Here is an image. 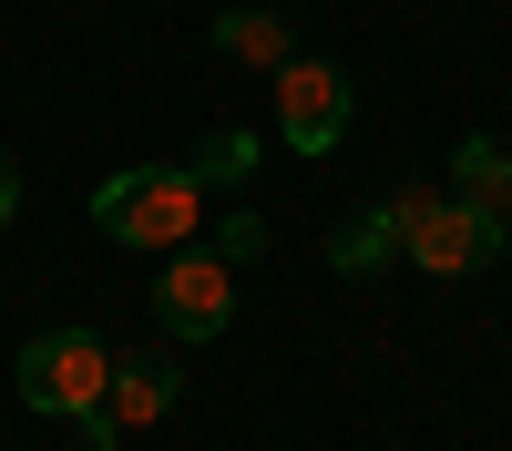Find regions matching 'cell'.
<instances>
[{"label":"cell","mask_w":512,"mask_h":451,"mask_svg":"<svg viewBox=\"0 0 512 451\" xmlns=\"http://www.w3.org/2000/svg\"><path fill=\"white\" fill-rule=\"evenodd\" d=\"M93 226L113 236V246H185L195 226H205V185L185 175V164H123V175H103L93 185Z\"/></svg>","instance_id":"cell-1"},{"label":"cell","mask_w":512,"mask_h":451,"mask_svg":"<svg viewBox=\"0 0 512 451\" xmlns=\"http://www.w3.org/2000/svg\"><path fill=\"white\" fill-rule=\"evenodd\" d=\"M400 257L420 277H482L502 257V216L461 195H400Z\"/></svg>","instance_id":"cell-2"},{"label":"cell","mask_w":512,"mask_h":451,"mask_svg":"<svg viewBox=\"0 0 512 451\" xmlns=\"http://www.w3.org/2000/svg\"><path fill=\"white\" fill-rule=\"evenodd\" d=\"M113 390V349L93 339V328H41V339L21 349V400L52 410V421H93Z\"/></svg>","instance_id":"cell-3"},{"label":"cell","mask_w":512,"mask_h":451,"mask_svg":"<svg viewBox=\"0 0 512 451\" xmlns=\"http://www.w3.org/2000/svg\"><path fill=\"white\" fill-rule=\"evenodd\" d=\"M226 318H236V267L216 257V246H164V277H154V328L164 339H185V349H205V339H226Z\"/></svg>","instance_id":"cell-4"},{"label":"cell","mask_w":512,"mask_h":451,"mask_svg":"<svg viewBox=\"0 0 512 451\" xmlns=\"http://www.w3.org/2000/svg\"><path fill=\"white\" fill-rule=\"evenodd\" d=\"M349 113H359V93H349V72L338 62H277V134H287V154H338L349 144Z\"/></svg>","instance_id":"cell-5"},{"label":"cell","mask_w":512,"mask_h":451,"mask_svg":"<svg viewBox=\"0 0 512 451\" xmlns=\"http://www.w3.org/2000/svg\"><path fill=\"white\" fill-rule=\"evenodd\" d=\"M175 400H185V369L164 349H113V390H103V421L113 431H154Z\"/></svg>","instance_id":"cell-6"},{"label":"cell","mask_w":512,"mask_h":451,"mask_svg":"<svg viewBox=\"0 0 512 451\" xmlns=\"http://www.w3.org/2000/svg\"><path fill=\"white\" fill-rule=\"evenodd\" d=\"M328 267H338V277H379V267H400V205H369V216H349V226H338V246H328Z\"/></svg>","instance_id":"cell-7"},{"label":"cell","mask_w":512,"mask_h":451,"mask_svg":"<svg viewBox=\"0 0 512 451\" xmlns=\"http://www.w3.org/2000/svg\"><path fill=\"white\" fill-rule=\"evenodd\" d=\"M451 195H461V205H492V216H512V144L472 134V144L451 154Z\"/></svg>","instance_id":"cell-8"},{"label":"cell","mask_w":512,"mask_h":451,"mask_svg":"<svg viewBox=\"0 0 512 451\" xmlns=\"http://www.w3.org/2000/svg\"><path fill=\"white\" fill-rule=\"evenodd\" d=\"M216 52H226V62H256V72H277L297 41H287L277 11H226V21H216Z\"/></svg>","instance_id":"cell-9"},{"label":"cell","mask_w":512,"mask_h":451,"mask_svg":"<svg viewBox=\"0 0 512 451\" xmlns=\"http://www.w3.org/2000/svg\"><path fill=\"white\" fill-rule=\"evenodd\" d=\"M185 175H195V185H246V175H256V134H246V123H216V134L195 144Z\"/></svg>","instance_id":"cell-10"},{"label":"cell","mask_w":512,"mask_h":451,"mask_svg":"<svg viewBox=\"0 0 512 451\" xmlns=\"http://www.w3.org/2000/svg\"><path fill=\"white\" fill-rule=\"evenodd\" d=\"M216 257H226V267H256V257H267V226H256V216H226V226H216Z\"/></svg>","instance_id":"cell-11"},{"label":"cell","mask_w":512,"mask_h":451,"mask_svg":"<svg viewBox=\"0 0 512 451\" xmlns=\"http://www.w3.org/2000/svg\"><path fill=\"white\" fill-rule=\"evenodd\" d=\"M11 216H21V164L0 154V226H11Z\"/></svg>","instance_id":"cell-12"},{"label":"cell","mask_w":512,"mask_h":451,"mask_svg":"<svg viewBox=\"0 0 512 451\" xmlns=\"http://www.w3.org/2000/svg\"><path fill=\"white\" fill-rule=\"evenodd\" d=\"M502 246H512V216H502Z\"/></svg>","instance_id":"cell-13"}]
</instances>
